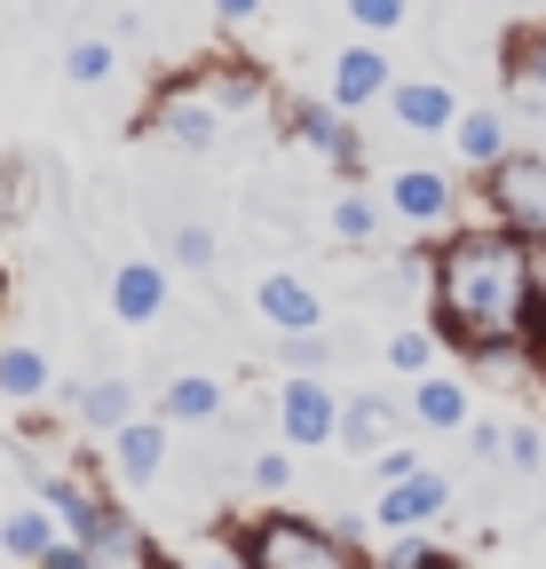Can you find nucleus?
Instances as JSON below:
<instances>
[{
    "mask_svg": "<svg viewBox=\"0 0 546 569\" xmlns=\"http://www.w3.org/2000/svg\"><path fill=\"white\" fill-rule=\"evenodd\" d=\"M111 40H72V48H63V71H72V80L80 88H96V80H111Z\"/></svg>",
    "mask_w": 546,
    "mask_h": 569,
    "instance_id": "nucleus-26",
    "label": "nucleus"
},
{
    "mask_svg": "<svg viewBox=\"0 0 546 569\" xmlns=\"http://www.w3.org/2000/svg\"><path fill=\"white\" fill-rule=\"evenodd\" d=\"M388 71H396V63H388L380 48H340V63H332V103H340V111H365L373 96L396 88Z\"/></svg>",
    "mask_w": 546,
    "mask_h": 569,
    "instance_id": "nucleus-11",
    "label": "nucleus"
},
{
    "mask_svg": "<svg viewBox=\"0 0 546 569\" xmlns=\"http://www.w3.org/2000/svg\"><path fill=\"white\" fill-rule=\"evenodd\" d=\"M451 142H459V159L484 174V167L507 159V119H499V111H459V119H451Z\"/></svg>",
    "mask_w": 546,
    "mask_h": 569,
    "instance_id": "nucleus-15",
    "label": "nucleus"
},
{
    "mask_svg": "<svg viewBox=\"0 0 546 569\" xmlns=\"http://www.w3.org/2000/svg\"><path fill=\"white\" fill-rule=\"evenodd\" d=\"M175 261H182V269H215V230H207V222H182V230H175Z\"/></svg>",
    "mask_w": 546,
    "mask_h": 569,
    "instance_id": "nucleus-29",
    "label": "nucleus"
},
{
    "mask_svg": "<svg viewBox=\"0 0 546 569\" xmlns=\"http://www.w3.org/2000/svg\"><path fill=\"white\" fill-rule=\"evenodd\" d=\"M56 538H63V530H56V515H48V507H17L9 522H0V546H9L17 561H40Z\"/></svg>",
    "mask_w": 546,
    "mask_h": 569,
    "instance_id": "nucleus-22",
    "label": "nucleus"
},
{
    "mask_svg": "<svg viewBox=\"0 0 546 569\" xmlns=\"http://www.w3.org/2000/svg\"><path fill=\"white\" fill-rule=\"evenodd\" d=\"M388 569H459V553L428 546L420 530H404V538H396V553H388Z\"/></svg>",
    "mask_w": 546,
    "mask_h": 569,
    "instance_id": "nucleus-27",
    "label": "nucleus"
},
{
    "mask_svg": "<svg viewBox=\"0 0 546 569\" xmlns=\"http://www.w3.org/2000/svg\"><path fill=\"white\" fill-rule=\"evenodd\" d=\"M278 427H286V443L294 451H325L340 436V396L317 380V372H294L278 388Z\"/></svg>",
    "mask_w": 546,
    "mask_h": 569,
    "instance_id": "nucleus-5",
    "label": "nucleus"
},
{
    "mask_svg": "<svg viewBox=\"0 0 546 569\" xmlns=\"http://www.w3.org/2000/svg\"><path fill=\"white\" fill-rule=\"evenodd\" d=\"M507 71H515L523 88H546V24H523L507 40Z\"/></svg>",
    "mask_w": 546,
    "mask_h": 569,
    "instance_id": "nucleus-23",
    "label": "nucleus"
},
{
    "mask_svg": "<svg viewBox=\"0 0 546 569\" xmlns=\"http://www.w3.org/2000/svg\"><path fill=\"white\" fill-rule=\"evenodd\" d=\"M373 230H380V206L373 198H332V238L340 246H365Z\"/></svg>",
    "mask_w": 546,
    "mask_h": 569,
    "instance_id": "nucleus-25",
    "label": "nucleus"
},
{
    "mask_svg": "<svg viewBox=\"0 0 546 569\" xmlns=\"http://www.w3.org/2000/svg\"><path fill=\"white\" fill-rule=\"evenodd\" d=\"M404 411H413L420 427H436V436H451V427H467V388L444 380V372H420L413 396H404Z\"/></svg>",
    "mask_w": 546,
    "mask_h": 569,
    "instance_id": "nucleus-14",
    "label": "nucleus"
},
{
    "mask_svg": "<svg viewBox=\"0 0 546 569\" xmlns=\"http://www.w3.org/2000/svg\"><path fill=\"white\" fill-rule=\"evenodd\" d=\"M286 356H294V372H317L325 365V340L317 332H286Z\"/></svg>",
    "mask_w": 546,
    "mask_h": 569,
    "instance_id": "nucleus-35",
    "label": "nucleus"
},
{
    "mask_svg": "<svg viewBox=\"0 0 546 569\" xmlns=\"http://www.w3.org/2000/svg\"><path fill=\"white\" fill-rule=\"evenodd\" d=\"M246 569H365V553L309 515H261L246 522Z\"/></svg>",
    "mask_w": 546,
    "mask_h": 569,
    "instance_id": "nucleus-2",
    "label": "nucleus"
},
{
    "mask_svg": "<svg viewBox=\"0 0 546 569\" xmlns=\"http://www.w3.org/2000/svg\"><path fill=\"white\" fill-rule=\"evenodd\" d=\"M373 475H380V490H388V482H404V475H420V451H413V443H388Z\"/></svg>",
    "mask_w": 546,
    "mask_h": 569,
    "instance_id": "nucleus-32",
    "label": "nucleus"
},
{
    "mask_svg": "<svg viewBox=\"0 0 546 569\" xmlns=\"http://www.w3.org/2000/svg\"><path fill=\"white\" fill-rule=\"evenodd\" d=\"M467 443H475V459H507V427L499 419H467Z\"/></svg>",
    "mask_w": 546,
    "mask_h": 569,
    "instance_id": "nucleus-33",
    "label": "nucleus"
},
{
    "mask_svg": "<svg viewBox=\"0 0 546 569\" xmlns=\"http://www.w3.org/2000/svg\"><path fill=\"white\" fill-rule=\"evenodd\" d=\"M159 419L167 427H198V419H222V380H207V372H182L167 396H159Z\"/></svg>",
    "mask_w": 546,
    "mask_h": 569,
    "instance_id": "nucleus-17",
    "label": "nucleus"
},
{
    "mask_svg": "<svg viewBox=\"0 0 546 569\" xmlns=\"http://www.w3.org/2000/svg\"><path fill=\"white\" fill-rule=\"evenodd\" d=\"M349 17H357L365 32H396V24H404V0H349Z\"/></svg>",
    "mask_w": 546,
    "mask_h": 569,
    "instance_id": "nucleus-30",
    "label": "nucleus"
},
{
    "mask_svg": "<svg viewBox=\"0 0 546 569\" xmlns=\"http://www.w3.org/2000/svg\"><path fill=\"white\" fill-rule=\"evenodd\" d=\"M48 388H56V372H48L40 348H0V396H9V403H32Z\"/></svg>",
    "mask_w": 546,
    "mask_h": 569,
    "instance_id": "nucleus-21",
    "label": "nucleus"
},
{
    "mask_svg": "<svg viewBox=\"0 0 546 569\" xmlns=\"http://www.w3.org/2000/svg\"><path fill=\"white\" fill-rule=\"evenodd\" d=\"M246 475H254L261 490H286V482H294V459H286V451H261V459H254Z\"/></svg>",
    "mask_w": 546,
    "mask_h": 569,
    "instance_id": "nucleus-34",
    "label": "nucleus"
},
{
    "mask_svg": "<svg viewBox=\"0 0 546 569\" xmlns=\"http://www.w3.org/2000/svg\"><path fill=\"white\" fill-rule=\"evenodd\" d=\"M40 498H48L56 530H63V538H80L96 561H119V553H135V530H127V515L111 507V498H103L96 482H80V475H48V482H40Z\"/></svg>",
    "mask_w": 546,
    "mask_h": 569,
    "instance_id": "nucleus-3",
    "label": "nucleus"
},
{
    "mask_svg": "<svg viewBox=\"0 0 546 569\" xmlns=\"http://www.w3.org/2000/svg\"><path fill=\"white\" fill-rule=\"evenodd\" d=\"M523 365L546 380V238H530V309H523Z\"/></svg>",
    "mask_w": 546,
    "mask_h": 569,
    "instance_id": "nucleus-20",
    "label": "nucleus"
},
{
    "mask_svg": "<svg viewBox=\"0 0 546 569\" xmlns=\"http://www.w3.org/2000/svg\"><path fill=\"white\" fill-rule=\"evenodd\" d=\"M151 127H159L167 142H182V151H207V142L222 134V103L198 96V88H167L159 111H151Z\"/></svg>",
    "mask_w": 546,
    "mask_h": 569,
    "instance_id": "nucleus-7",
    "label": "nucleus"
},
{
    "mask_svg": "<svg viewBox=\"0 0 546 569\" xmlns=\"http://www.w3.org/2000/svg\"><path fill=\"white\" fill-rule=\"evenodd\" d=\"M215 17H230V24H246V17H261V0H215Z\"/></svg>",
    "mask_w": 546,
    "mask_h": 569,
    "instance_id": "nucleus-36",
    "label": "nucleus"
},
{
    "mask_svg": "<svg viewBox=\"0 0 546 569\" xmlns=\"http://www.w3.org/2000/svg\"><path fill=\"white\" fill-rule=\"evenodd\" d=\"M198 569H246V553H238V561H198Z\"/></svg>",
    "mask_w": 546,
    "mask_h": 569,
    "instance_id": "nucleus-37",
    "label": "nucleus"
},
{
    "mask_svg": "<svg viewBox=\"0 0 546 569\" xmlns=\"http://www.w3.org/2000/svg\"><path fill=\"white\" fill-rule=\"evenodd\" d=\"M167 309V269L159 261H119L111 269V317L119 325H151Z\"/></svg>",
    "mask_w": 546,
    "mask_h": 569,
    "instance_id": "nucleus-10",
    "label": "nucleus"
},
{
    "mask_svg": "<svg viewBox=\"0 0 546 569\" xmlns=\"http://www.w3.org/2000/svg\"><path fill=\"white\" fill-rule=\"evenodd\" d=\"M111 459H119V475H127V482H151V475H159V459H167V419H127Z\"/></svg>",
    "mask_w": 546,
    "mask_h": 569,
    "instance_id": "nucleus-16",
    "label": "nucleus"
},
{
    "mask_svg": "<svg viewBox=\"0 0 546 569\" xmlns=\"http://www.w3.org/2000/svg\"><path fill=\"white\" fill-rule=\"evenodd\" d=\"M301 142H309V151H325L332 167H357V134H349V119H340V103L325 111V103H301Z\"/></svg>",
    "mask_w": 546,
    "mask_h": 569,
    "instance_id": "nucleus-18",
    "label": "nucleus"
},
{
    "mask_svg": "<svg viewBox=\"0 0 546 569\" xmlns=\"http://www.w3.org/2000/svg\"><path fill=\"white\" fill-rule=\"evenodd\" d=\"M388 111H396L404 134H451V119H459V103H451L444 80H396L388 88Z\"/></svg>",
    "mask_w": 546,
    "mask_h": 569,
    "instance_id": "nucleus-9",
    "label": "nucleus"
},
{
    "mask_svg": "<svg viewBox=\"0 0 546 569\" xmlns=\"http://www.w3.org/2000/svg\"><path fill=\"white\" fill-rule=\"evenodd\" d=\"M444 507H451V482L420 467V475H404V482H388V490H380V507H373V522H388V530L404 538V530H428V522H436Z\"/></svg>",
    "mask_w": 546,
    "mask_h": 569,
    "instance_id": "nucleus-6",
    "label": "nucleus"
},
{
    "mask_svg": "<svg viewBox=\"0 0 546 569\" xmlns=\"http://www.w3.org/2000/svg\"><path fill=\"white\" fill-rule=\"evenodd\" d=\"M32 569H103V561H96V553H88L80 538H56V546H48V553H40Z\"/></svg>",
    "mask_w": 546,
    "mask_h": 569,
    "instance_id": "nucleus-31",
    "label": "nucleus"
},
{
    "mask_svg": "<svg viewBox=\"0 0 546 569\" xmlns=\"http://www.w3.org/2000/svg\"><path fill=\"white\" fill-rule=\"evenodd\" d=\"M388 206L404 213V222H444V213H451V182L436 174V167H404L396 182H388Z\"/></svg>",
    "mask_w": 546,
    "mask_h": 569,
    "instance_id": "nucleus-13",
    "label": "nucleus"
},
{
    "mask_svg": "<svg viewBox=\"0 0 546 569\" xmlns=\"http://www.w3.org/2000/svg\"><path fill=\"white\" fill-rule=\"evenodd\" d=\"M428 293H436V340H451L459 356H523L530 238L507 222L444 238V253L428 269Z\"/></svg>",
    "mask_w": 546,
    "mask_h": 569,
    "instance_id": "nucleus-1",
    "label": "nucleus"
},
{
    "mask_svg": "<svg viewBox=\"0 0 546 569\" xmlns=\"http://www.w3.org/2000/svg\"><path fill=\"white\" fill-rule=\"evenodd\" d=\"M72 411L88 427H103V436H119V427L135 419V388L127 380H88V388H72Z\"/></svg>",
    "mask_w": 546,
    "mask_h": 569,
    "instance_id": "nucleus-19",
    "label": "nucleus"
},
{
    "mask_svg": "<svg viewBox=\"0 0 546 569\" xmlns=\"http://www.w3.org/2000/svg\"><path fill=\"white\" fill-rule=\"evenodd\" d=\"M254 301H261V317L278 325V332H317V325H325V301L309 293L301 277H286V269H278V277H261V284H254Z\"/></svg>",
    "mask_w": 546,
    "mask_h": 569,
    "instance_id": "nucleus-12",
    "label": "nucleus"
},
{
    "mask_svg": "<svg viewBox=\"0 0 546 569\" xmlns=\"http://www.w3.org/2000/svg\"><path fill=\"white\" fill-rule=\"evenodd\" d=\"M388 365L420 380V372L436 365V332H428V325H404V332H388Z\"/></svg>",
    "mask_w": 546,
    "mask_h": 569,
    "instance_id": "nucleus-24",
    "label": "nucleus"
},
{
    "mask_svg": "<svg viewBox=\"0 0 546 569\" xmlns=\"http://www.w3.org/2000/svg\"><path fill=\"white\" fill-rule=\"evenodd\" d=\"M507 467L515 475H546V436L538 427H507Z\"/></svg>",
    "mask_w": 546,
    "mask_h": 569,
    "instance_id": "nucleus-28",
    "label": "nucleus"
},
{
    "mask_svg": "<svg viewBox=\"0 0 546 569\" xmlns=\"http://www.w3.org/2000/svg\"><path fill=\"white\" fill-rule=\"evenodd\" d=\"M484 206H492V222H507L523 238H546V159L507 151L499 167H484Z\"/></svg>",
    "mask_w": 546,
    "mask_h": 569,
    "instance_id": "nucleus-4",
    "label": "nucleus"
},
{
    "mask_svg": "<svg viewBox=\"0 0 546 569\" xmlns=\"http://www.w3.org/2000/svg\"><path fill=\"white\" fill-rule=\"evenodd\" d=\"M396 427H404V403H388V396H349V403H340V451H357V459H373V451H388L396 443Z\"/></svg>",
    "mask_w": 546,
    "mask_h": 569,
    "instance_id": "nucleus-8",
    "label": "nucleus"
}]
</instances>
